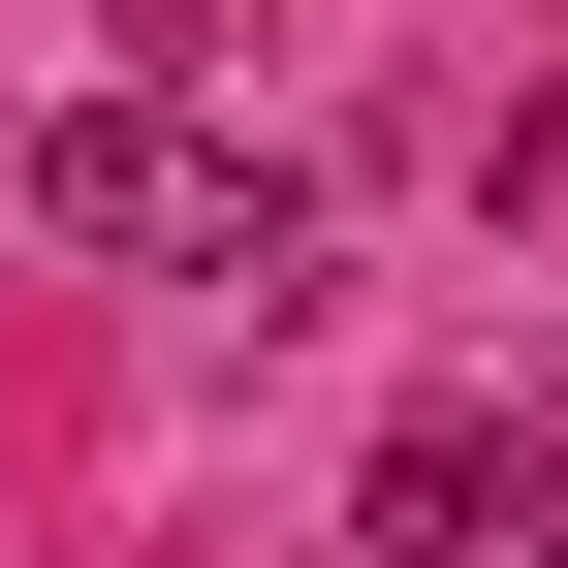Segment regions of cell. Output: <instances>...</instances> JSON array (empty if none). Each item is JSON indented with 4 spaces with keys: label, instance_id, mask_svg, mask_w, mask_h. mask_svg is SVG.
Returning a JSON list of instances; mask_svg holds the SVG:
<instances>
[{
    "label": "cell",
    "instance_id": "obj_1",
    "mask_svg": "<svg viewBox=\"0 0 568 568\" xmlns=\"http://www.w3.org/2000/svg\"><path fill=\"white\" fill-rule=\"evenodd\" d=\"M32 253H126V284L284 316V284H316V190H284V159H222L190 95H63V126H32Z\"/></svg>",
    "mask_w": 568,
    "mask_h": 568
},
{
    "label": "cell",
    "instance_id": "obj_2",
    "mask_svg": "<svg viewBox=\"0 0 568 568\" xmlns=\"http://www.w3.org/2000/svg\"><path fill=\"white\" fill-rule=\"evenodd\" d=\"M474 537H537V474H506V410H410V443L347 474V568H474Z\"/></svg>",
    "mask_w": 568,
    "mask_h": 568
},
{
    "label": "cell",
    "instance_id": "obj_3",
    "mask_svg": "<svg viewBox=\"0 0 568 568\" xmlns=\"http://www.w3.org/2000/svg\"><path fill=\"white\" fill-rule=\"evenodd\" d=\"M537 568H568V506H537Z\"/></svg>",
    "mask_w": 568,
    "mask_h": 568
}]
</instances>
